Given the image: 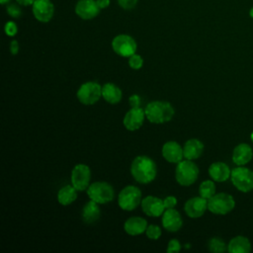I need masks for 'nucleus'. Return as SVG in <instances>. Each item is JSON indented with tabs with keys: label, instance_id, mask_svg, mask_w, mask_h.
<instances>
[{
	"label": "nucleus",
	"instance_id": "f257e3e1",
	"mask_svg": "<svg viewBox=\"0 0 253 253\" xmlns=\"http://www.w3.org/2000/svg\"><path fill=\"white\" fill-rule=\"evenodd\" d=\"M130 174L137 183L149 184L156 178L157 165L151 157L138 155L131 161Z\"/></svg>",
	"mask_w": 253,
	"mask_h": 253
},
{
	"label": "nucleus",
	"instance_id": "f03ea898",
	"mask_svg": "<svg viewBox=\"0 0 253 253\" xmlns=\"http://www.w3.org/2000/svg\"><path fill=\"white\" fill-rule=\"evenodd\" d=\"M145 117L151 124H165L172 120L175 115L174 107L167 101L155 100L149 102L145 108Z\"/></svg>",
	"mask_w": 253,
	"mask_h": 253
},
{
	"label": "nucleus",
	"instance_id": "7ed1b4c3",
	"mask_svg": "<svg viewBox=\"0 0 253 253\" xmlns=\"http://www.w3.org/2000/svg\"><path fill=\"white\" fill-rule=\"evenodd\" d=\"M199 173V167L194 160L185 159L177 163L175 168V180L179 185L189 187L198 180Z\"/></svg>",
	"mask_w": 253,
	"mask_h": 253
},
{
	"label": "nucleus",
	"instance_id": "20e7f679",
	"mask_svg": "<svg viewBox=\"0 0 253 253\" xmlns=\"http://www.w3.org/2000/svg\"><path fill=\"white\" fill-rule=\"evenodd\" d=\"M142 200V194L138 187L127 185L124 187L118 196V205L123 211H131L135 210Z\"/></svg>",
	"mask_w": 253,
	"mask_h": 253
},
{
	"label": "nucleus",
	"instance_id": "39448f33",
	"mask_svg": "<svg viewBox=\"0 0 253 253\" xmlns=\"http://www.w3.org/2000/svg\"><path fill=\"white\" fill-rule=\"evenodd\" d=\"M86 191L88 198L99 205L108 204L115 198V190L113 186L105 181L91 183Z\"/></svg>",
	"mask_w": 253,
	"mask_h": 253
},
{
	"label": "nucleus",
	"instance_id": "423d86ee",
	"mask_svg": "<svg viewBox=\"0 0 253 253\" xmlns=\"http://www.w3.org/2000/svg\"><path fill=\"white\" fill-rule=\"evenodd\" d=\"M235 207L233 197L227 193H217L208 200V210L218 215L229 213Z\"/></svg>",
	"mask_w": 253,
	"mask_h": 253
},
{
	"label": "nucleus",
	"instance_id": "0eeeda50",
	"mask_svg": "<svg viewBox=\"0 0 253 253\" xmlns=\"http://www.w3.org/2000/svg\"><path fill=\"white\" fill-rule=\"evenodd\" d=\"M76 97L82 105H94L102 97V86L95 81L84 82L79 86L76 92Z\"/></svg>",
	"mask_w": 253,
	"mask_h": 253
},
{
	"label": "nucleus",
	"instance_id": "6e6552de",
	"mask_svg": "<svg viewBox=\"0 0 253 253\" xmlns=\"http://www.w3.org/2000/svg\"><path fill=\"white\" fill-rule=\"evenodd\" d=\"M230 180L232 185L242 193H248L253 190V171L245 166L233 168Z\"/></svg>",
	"mask_w": 253,
	"mask_h": 253
},
{
	"label": "nucleus",
	"instance_id": "1a4fd4ad",
	"mask_svg": "<svg viewBox=\"0 0 253 253\" xmlns=\"http://www.w3.org/2000/svg\"><path fill=\"white\" fill-rule=\"evenodd\" d=\"M114 52L122 57H129L134 54L137 49V43L135 40L126 34L117 35L111 42Z\"/></svg>",
	"mask_w": 253,
	"mask_h": 253
},
{
	"label": "nucleus",
	"instance_id": "9d476101",
	"mask_svg": "<svg viewBox=\"0 0 253 253\" xmlns=\"http://www.w3.org/2000/svg\"><path fill=\"white\" fill-rule=\"evenodd\" d=\"M72 186L78 191L83 192L88 189L91 182V169L87 164L78 163L72 170L70 175Z\"/></svg>",
	"mask_w": 253,
	"mask_h": 253
},
{
	"label": "nucleus",
	"instance_id": "9b49d317",
	"mask_svg": "<svg viewBox=\"0 0 253 253\" xmlns=\"http://www.w3.org/2000/svg\"><path fill=\"white\" fill-rule=\"evenodd\" d=\"M32 12L37 21L48 23L54 15V5L50 0H35Z\"/></svg>",
	"mask_w": 253,
	"mask_h": 253
},
{
	"label": "nucleus",
	"instance_id": "f8f14e48",
	"mask_svg": "<svg viewBox=\"0 0 253 253\" xmlns=\"http://www.w3.org/2000/svg\"><path fill=\"white\" fill-rule=\"evenodd\" d=\"M145 119L146 117H145L144 109H142L141 107L130 108L126 113L123 119V124L127 130L134 131L139 129L142 126Z\"/></svg>",
	"mask_w": 253,
	"mask_h": 253
},
{
	"label": "nucleus",
	"instance_id": "ddd939ff",
	"mask_svg": "<svg viewBox=\"0 0 253 253\" xmlns=\"http://www.w3.org/2000/svg\"><path fill=\"white\" fill-rule=\"evenodd\" d=\"M142 211L152 217L162 216L165 209L163 200L155 196H146L141 200L140 204Z\"/></svg>",
	"mask_w": 253,
	"mask_h": 253
},
{
	"label": "nucleus",
	"instance_id": "4468645a",
	"mask_svg": "<svg viewBox=\"0 0 253 253\" xmlns=\"http://www.w3.org/2000/svg\"><path fill=\"white\" fill-rule=\"evenodd\" d=\"M100 10L96 0H78L74 8L75 14L85 21L96 18L99 15Z\"/></svg>",
	"mask_w": 253,
	"mask_h": 253
},
{
	"label": "nucleus",
	"instance_id": "2eb2a0df",
	"mask_svg": "<svg viewBox=\"0 0 253 253\" xmlns=\"http://www.w3.org/2000/svg\"><path fill=\"white\" fill-rule=\"evenodd\" d=\"M208 210V200L199 196L189 199L184 205L186 214L191 218H198L205 214Z\"/></svg>",
	"mask_w": 253,
	"mask_h": 253
},
{
	"label": "nucleus",
	"instance_id": "dca6fc26",
	"mask_svg": "<svg viewBox=\"0 0 253 253\" xmlns=\"http://www.w3.org/2000/svg\"><path fill=\"white\" fill-rule=\"evenodd\" d=\"M161 154L163 158L169 163H179L184 158L183 147L175 140L166 141L162 145Z\"/></svg>",
	"mask_w": 253,
	"mask_h": 253
},
{
	"label": "nucleus",
	"instance_id": "f3484780",
	"mask_svg": "<svg viewBox=\"0 0 253 253\" xmlns=\"http://www.w3.org/2000/svg\"><path fill=\"white\" fill-rule=\"evenodd\" d=\"M162 225L169 232H177L183 225V219L180 212L173 209H166L162 214Z\"/></svg>",
	"mask_w": 253,
	"mask_h": 253
},
{
	"label": "nucleus",
	"instance_id": "a211bd4d",
	"mask_svg": "<svg viewBox=\"0 0 253 253\" xmlns=\"http://www.w3.org/2000/svg\"><path fill=\"white\" fill-rule=\"evenodd\" d=\"M253 157V150L248 143L237 144L232 152V161L237 166H244L251 161Z\"/></svg>",
	"mask_w": 253,
	"mask_h": 253
},
{
	"label": "nucleus",
	"instance_id": "6ab92c4d",
	"mask_svg": "<svg viewBox=\"0 0 253 253\" xmlns=\"http://www.w3.org/2000/svg\"><path fill=\"white\" fill-rule=\"evenodd\" d=\"M147 221L141 216H130L124 223L125 231L131 236L140 235L147 228Z\"/></svg>",
	"mask_w": 253,
	"mask_h": 253
},
{
	"label": "nucleus",
	"instance_id": "aec40b11",
	"mask_svg": "<svg viewBox=\"0 0 253 253\" xmlns=\"http://www.w3.org/2000/svg\"><path fill=\"white\" fill-rule=\"evenodd\" d=\"M205 145L204 143L198 138H191L188 139L183 146L184 151V158L189 160H196L201 157L204 152Z\"/></svg>",
	"mask_w": 253,
	"mask_h": 253
},
{
	"label": "nucleus",
	"instance_id": "412c9836",
	"mask_svg": "<svg viewBox=\"0 0 253 253\" xmlns=\"http://www.w3.org/2000/svg\"><path fill=\"white\" fill-rule=\"evenodd\" d=\"M231 170L224 162H213L209 167V175L214 182H225L230 178Z\"/></svg>",
	"mask_w": 253,
	"mask_h": 253
},
{
	"label": "nucleus",
	"instance_id": "4be33fe9",
	"mask_svg": "<svg viewBox=\"0 0 253 253\" xmlns=\"http://www.w3.org/2000/svg\"><path fill=\"white\" fill-rule=\"evenodd\" d=\"M102 97L107 103L116 105L122 101L123 92L118 85L112 82H108L102 86Z\"/></svg>",
	"mask_w": 253,
	"mask_h": 253
},
{
	"label": "nucleus",
	"instance_id": "5701e85b",
	"mask_svg": "<svg viewBox=\"0 0 253 253\" xmlns=\"http://www.w3.org/2000/svg\"><path fill=\"white\" fill-rule=\"evenodd\" d=\"M82 219L87 224H92L98 221L101 215V210L99 204L90 200L87 202L82 209Z\"/></svg>",
	"mask_w": 253,
	"mask_h": 253
},
{
	"label": "nucleus",
	"instance_id": "b1692460",
	"mask_svg": "<svg viewBox=\"0 0 253 253\" xmlns=\"http://www.w3.org/2000/svg\"><path fill=\"white\" fill-rule=\"evenodd\" d=\"M227 251L229 253H249L251 251V243L247 237L237 235L228 242Z\"/></svg>",
	"mask_w": 253,
	"mask_h": 253
},
{
	"label": "nucleus",
	"instance_id": "393cba45",
	"mask_svg": "<svg viewBox=\"0 0 253 253\" xmlns=\"http://www.w3.org/2000/svg\"><path fill=\"white\" fill-rule=\"evenodd\" d=\"M77 190L71 185H65L61 187L57 192V202L61 206H69L77 199Z\"/></svg>",
	"mask_w": 253,
	"mask_h": 253
},
{
	"label": "nucleus",
	"instance_id": "a878e982",
	"mask_svg": "<svg viewBox=\"0 0 253 253\" xmlns=\"http://www.w3.org/2000/svg\"><path fill=\"white\" fill-rule=\"evenodd\" d=\"M215 194V184L213 180H205L199 186V195L207 200Z\"/></svg>",
	"mask_w": 253,
	"mask_h": 253
},
{
	"label": "nucleus",
	"instance_id": "bb28decb",
	"mask_svg": "<svg viewBox=\"0 0 253 253\" xmlns=\"http://www.w3.org/2000/svg\"><path fill=\"white\" fill-rule=\"evenodd\" d=\"M208 247L209 250L213 253H223L227 250V244H225V242L219 237L211 238L209 240Z\"/></svg>",
	"mask_w": 253,
	"mask_h": 253
},
{
	"label": "nucleus",
	"instance_id": "cd10ccee",
	"mask_svg": "<svg viewBox=\"0 0 253 253\" xmlns=\"http://www.w3.org/2000/svg\"><path fill=\"white\" fill-rule=\"evenodd\" d=\"M6 11H7V14L14 18V19H18L21 17L22 15V9H21V5L18 4L17 2L16 3H8L6 4Z\"/></svg>",
	"mask_w": 253,
	"mask_h": 253
},
{
	"label": "nucleus",
	"instance_id": "c85d7f7f",
	"mask_svg": "<svg viewBox=\"0 0 253 253\" xmlns=\"http://www.w3.org/2000/svg\"><path fill=\"white\" fill-rule=\"evenodd\" d=\"M145 234L147 236V238L151 239V240H157L160 238L161 234H162V231H161V228L156 225V224H150V225H147V228L145 230Z\"/></svg>",
	"mask_w": 253,
	"mask_h": 253
},
{
	"label": "nucleus",
	"instance_id": "c756f323",
	"mask_svg": "<svg viewBox=\"0 0 253 253\" xmlns=\"http://www.w3.org/2000/svg\"><path fill=\"white\" fill-rule=\"evenodd\" d=\"M128 66L133 70H138L143 66V58L136 52L128 57Z\"/></svg>",
	"mask_w": 253,
	"mask_h": 253
},
{
	"label": "nucleus",
	"instance_id": "7c9ffc66",
	"mask_svg": "<svg viewBox=\"0 0 253 253\" xmlns=\"http://www.w3.org/2000/svg\"><path fill=\"white\" fill-rule=\"evenodd\" d=\"M4 32L8 37H15L18 33V26L14 21H8L5 23Z\"/></svg>",
	"mask_w": 253,
	"mask_h": 253
},
{
	"label": "nucleus",
	"instance_id": "2f4dec72",
	"mask_svg": "<svg viewBox=\"0 0 253 253\" xmlns=\"http://www.w3.org/2000/svg\"><path fill=\"white\" fill-rule=\"evenodd\" d=\"M182 248V245L178 239H171L167 245V252L168 253H178Z\"/></svg>",
	"mask_w": 253,
	"mask_h": 253
},
{
	"label": "nucleus",
	"instance_id": "473e14b6",
	"mask_svg": "<svg viewBox=\"0 0 253 253\" xmlns=\"http://www.w3.org/2000/svg\"><path fill=\"white\" fill-rule=\"evenodd\" d=\"M117 1L120 7H122L124 10L133 9L138 2V0H117Z\"/></svg>",
	"mask_w": 253,
	"mask_h": 253
},
{
	"label": "nucleus",
	"instance_id": "72a5a7b5",
	"mask_svg": "<svg viewBox=\"0 0 253 253\" xmlns=\"http://www.w3.org/2000/svg\"><path fill=\"white\" fill-rule=\"evenodd\" d=\"M163 203H164L165 209H173L178 204V201L175 196H167L163 199Z\"/></svg>",
	"mask_w": 253,
	"mask_h": 253
},
{
	"label": "nucleus",
	"instance_id": "f704fd0d",
	"mask_svg": "<svg viewBox=\"0 0 253 253\" xmlns=\"http://www.w3.org/2000/svg\"><path fill=\"white\" fill-rule=\"evenodd\" d=\"M128 103L130 108H137L140 107V103H141V98L139 95L137 94H132L129 98H128Z\"/></svg>",
	"mask_w": 253,
	"mask_h": 253
},
{
	"label": "nucleus",
	"instance_id": "c9c22d12",
	"mask_svg": "<svg viewBox=\"0 0 253 253\" xmlns=\"http://www.w3.org/2000/svg\"><path fill=\"white\" fill-rule=\"evenodd\" d=\"M9 49H10V52H11L13 55L18 54L19 49H20V45H19V42H18V41H17V40H13V41H11V42H10V46H9Z\"/></svg>",
	"mask_w": 253,
	"mask_h": 253
},
{
	"label": "nucleus",
	"instance_id": "e433bc0d",
	"mask_svg": "<svg viewBox=\"0 0 253 253\" xmlns=\"http://www.w3.org/2000/svg\"><path fill=\"white\" fill-rule=\"evenodd\" d=\"M97 1V4L98 6L100 7V9H106L110 6V3H111V0H96Z\"/></svg>",
	"mask_w": 253,
	"mask_h": 253
},
{
	"label": "nucleus",
	"instance_id": "4c0bfd02",
	"mask_svg": "<svg viewBox=\"0 0 253 253\" xmlns=\"http://www.w3.org/2000/svg\"><path fill=\"white\" fill-rule=\"evenodd\" d=\"M18 4H20L21 6L24 7H28V6H32L35 2V0H15Z\"/></svg>",
	"mask_w": 253,
	"mask_h": 253
},
{
	"label": "nucleus",
	"instance_id": "58836bf2",
	"mask_svg": "<svg viewBox=\"0 0 253 253\" xmlns=\"http://www.w3.org/2000/svg\"><path fill=\"white\" fill-rule=\"evenodd\" d=\"M10 1H11V0H0V3H1L2 5H6V4H8Z\"/></svg>",
	"mask_w": 253,
	"mask_h": 253
},
{
	"label": "nucleus",
	"instance_id": "ea45409f",
	"mask_svg": "<svg viewBox=\"0 0 253 253\" xmlns=\"http://www.w3.org/2000/svg\"><path fill=\"white\" fill-rule=\"evenodd\" d=\"M249 16H250V17L253 19V7H252V8L249 10Z\"/></svg>",
	"mask_w": 253,
	"mask_h": 253
},
{
	"label": "nucleus",
	"instance_id": "a19ab883",
	"mask_svg": "<svg viewBox=\"0 0 253 253\" xmlns=\"http://www.w3.org/2000/svg\"><path fill=\"white\" fill-rule=\"evenodd\" d=\"M250 138H251V141L253 142V131L251 132V135H250Z\"/></svg>",
	"mask_w": 253,
	"mask_h": 253
}]
</instances>
